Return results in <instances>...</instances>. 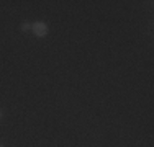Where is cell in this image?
<instances>
[{"instance_id":"cell-1","label":"cell","mask_w":154,"mask_h":147,"mask_svg":"<svg viewBox=\"0 0 154 147\" xmlns=\"http://www.w3.org/2000/svg\"><path fill=\"white\" fill-rule=\"evenodd\" d=\"M31 31L35 33V36L43 38V36L48 34V26H46V23H43V21H36V23L31 25Z\"/></svg>"},{"instance_id":"cell-2","label":"cell","mask_w":154,"mask_h":147,"mask_svg":"<svg viewBox=\"0 0 154 147\" xmlns=\"http://www.w3.org/2000/svg\"><path fill=\"white\" fill-rule=\"evenodd\" d=\"M21 29H23V31H28V29H31V25L23 23V25H21Z\"/></svg>"}]
</instances>
